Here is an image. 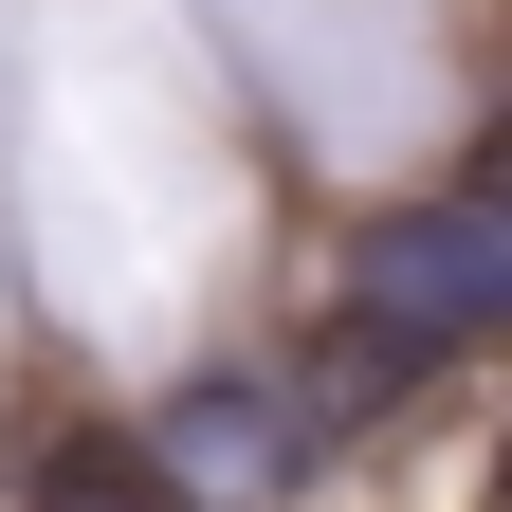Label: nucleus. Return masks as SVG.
<instances>
[{"label":"nucleus","instance_id":"3","mask_svg":"<svg viewBox=\"0 0 512 512\" xmlns=\"http://www.w3.org/2000/svg\"><path fill=\"white\" fill-rule=\"evenodd\" d=\"M0 476H19V512H202L128 421H19V458H0Z\"/></svg>","mask_w":512,"mask_h":512},{"label":"nucleus","instance_id":"2","mask_svg":"<svg viewBox=\"0 0 512 512\" xmlns=\"http://www.w3.org/2000/svg\"><path fill=\"white\" fill-rule=\"evenodd\" d=\"M147 458L202 494V512H256V494H293L311 476V421H293V384H256V366H202L165 421H128Z\"/></svg>","mask_w":512,"mask_h":512},{"label":"nucleus","instance_id":"1","mask_svg":"<svg viewBox=\"0 0 512 512\" xmlns=\"http://www.w3.org/2000/svg\"><path fill=\"white\" fill-rule=\"evenodd\" d=\"M348 330H384V348H421V366H458L494 311H512V220L494 202H384V220H348Z\"/></svg>","mask_w":512,"mask_h":512}]
</instances>
